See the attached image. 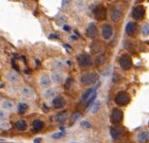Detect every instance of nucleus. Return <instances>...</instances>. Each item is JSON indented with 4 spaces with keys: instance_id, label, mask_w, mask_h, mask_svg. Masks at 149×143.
<instances>
[{
    "instance_id": "25",
    "label": "nucleus",
    "mask_w": 149,
    "mask_h": 143,
    "mask_svg": "<svg viewBox=\"0 0 149 143\" xmlns=\"http://www.w3.org/2000/svg\"><path fill=\"white\" fill-rule=\"evenodd\" d=\"M101 44L99 42H97V41H94L92 42L91 44V47H90V49H91V52L93 54H98L100 52V50H101Z\"/></svg>"
},
{
    "instance_id": "13",
    "label": "nucleus",
    "mask_w": 149,
    "mask_h": 143,
    "mask_svg": "<svg viewBox=\"0 0 149 143\" xmlns=\"http://www.w3.org/2000/svg\"><path fill=\"white\" fill-rule=\"evenodd\" d=\"M123 113L122 110L118 109V108L113 109V111L111 113V117H110L111 122L112 123H120L123 120Z\"/></svg>"
},
{
    "instance_id": "17",
    "label": "nucleus",
    "mask_w": 149,
    "mask_h": 143,
    "mask_svg": "<svg viewBox=\"0 0 149 143\" xmlns=\"http://www.w3.org/2000/svg\"><path fill=\"white\" fill-rule=\"evenodd\" d=\"M110 135L113 139L117 140V139H120L123 137V130L121 127L119 126H112L110 128Z\"/></svg>"
},
{
    "instance_id": "18",
    "label": "nucleus",
    "mask_w": 149,
    "mask_h": 143,
    "mask_svg": "<svg viewBox=\"0 0 149 143\" xmlns=\"http://www.w3.org/2000/svg\"><path fill=\"white\" fill-rule=\"evenodd\" d=\"M95 91H96V89L94 88V87H90V88H88L86 90H85V92L82 94V97H81L82 101L83 102H88L89 99L96 93Z\"/></svg>"
},
{
    "instance_id": "12",
    "label": "nucleus",
    "mask_w": 149,
    "mask_h": 143,
    "mask_svg": "<svg viewBox=\"0 0 149 143\" xmlns=\"http://www.w3.org/2000/svg\"><path fill=\"white\" fill-rule=\"evenodd\" d=\"M101 33L104 39L105 40L110 39L112 37V35H113V28H112V26L109 24H104L102 27Z\"/></svg>"
},
{
    "instance_id": "2",
    "label": "nucleus",
    "mask_w": 149,
    "mask_h": 143,
    "mask_svg": "<svg viewBox=\"0 0 149 143\" xmlns=\"http://www.w3.org/2000/svg\"><path fill=\"white\" fill-rule=\"evenodd\" d=\"M98 80V75L95 72H86L81 77V83L85 85L94 84Z\"/></svg>"
},
{
    "instance_id": "23",
    "label": "nucleus",
    "mask_w": 149,
    "mask_h": 143,
    "mask_svg": "<svg viewBox=\"0 0 149 143\" xmlns=\"http://www.w3.org/2000/svg\"><path fill=\"white\" fill-rule=\"evenodd\" d=\"M29 109V105L26 103V102H19L16 106V110L19 114H24L28 111Z\"/></svg>"
},
{
    "instance_id": "24",
    "label": "nucleus",
    "mask_w": 149,
    "mask_h": 143,
    "mask_svg": "<svg viewBox=\"0 0 149 143\" xmlns=\"http://www.w3.org/2000/svg\"><path fill=\"white\" fill-rule=\"evenodd\" d=\"M15 127L19 131H25L27 129V122L25 119H18L15 122Z\"/></svg>"
},
{
    "instance_id": "26",
    "label": "nucleus",
    "mask_w": 149,
    "mask_h": 143,
    "mask_svg": "<svg viewBox=\"0 0 149 143\" xmlns=\"http://www.w3.org/2000/svg\"><path fill=\"white\" fill-rule=\"evenodd\" d=\"M32 128L35 131H40L44 128V122L40 119H35L33 122H32Z\"/></svg>"
},
{
    "instance_id": "1",
    "label": "nucleus",
    "mask_w": 149,
    "mask_h": 143,
    "mask_svg": "<svg viewBox=\"0 0 149 143\" xmlns=\"http://www.w3.org/2000/svg\"><path fill=\"white\" fill-rule=\"evenodd\" d=\"M4 79L7 83H12V84H16L21 82V77L16 71L13 70H8L5 72L4 74Z\"/></svg>"
},
{
    "instance_id": "6",
    "label": "nucleus",
    "mask_w": 149,
    "mask_h": 143,
    "mask_svg": "<svg viewBox=\"0 0 149 143\" xmlns=\"http://www.w3.org/2000/svg\"><path fill=\"white\" fill-rule=\"evenodd\" d=\"M93 14H94V17H95L97 20H99V21L104 20L107 15V8L103 5L97 6L95 7V9L93 10Z\"/></svg>"
},
{
    "instance_id": "29",
    "label": "nucleus",
    "mask_w": 149,
    "mask_h": 143,
    "mask_svg": "<svg viewBox=\"0 0 149 143\" xmlns=\"http://www.w3.org/2000/svg\"><path fill=\"white\" fill-rule=\"evenodd\" d=\"M9 117H10V115H9L8 112H6L3 109L0 108V121H2V120L9 119Z\"/></svg>"
},
{
    "instance_id": "33",
    "label": "nucleus",
    "mask_w": 149,
    "mask_h": 143,
    "mask_svg": "<svg viewBox=\"0 0 149 143\" xmlns=\"http://www.w3.org/2000/svg\"><path fill=\"white\" fill-rule=\"evenodd\" d=\"M80 117V113L77 112V113H74L73 114V116H72V119H71V123H74V121L76 119H77L78 118Z\"/></svg>"
},
{
    "instance_id": "5",
    "label": "nucleus",
    "mask_w": 149,
    "mask_h": 143,
    "mask_svg": "<svg viewBox=\"0 0 149 143\" xmlns=\"http://www.w3.org/2000/svg\"><path fill=\"white\" fill-rule=\"evenodd\" d=\"M130 101V97L125 91H120V92L115 96V102L118 105H126Z\"/></svg>"
},
{
    "instance_id": "7",
    "label": "nucleus",
    "mask_w": 149,
    "mask_h": 143,
    "mask_svg": "<svg viewBox=\"0 0 149 143\" xmlns=\"http://www.w3.org/2000/svg\"><path fill=\"white\" fill-rule=\"evenodd\" d=\"M20 94L21 96L28 100H34L35 99V92L33 88H31L29 85H22L20 87Z\"/></svg>"
},
{
    "instance_id": "32",
    "label": "nucleus",
    "mask_w": 149,
    "mask_h": 143,
    "mask_svg": "<svg viewBox=\"0 0 149 143\" xmlns=\"http://www.w3.org/2000/svg\"><path fill=\"white\" fill-rule=\"evenodd\" d=\"M64 137V133H55L52 135V138L53 139H60Z\"/></svg>"
},
{
    "instance_id": "14",
    "label": "nucleus",
    "mask_w": 149,
    "mask_h": 143,
    "mask_svg": "<svg viewBox=\"0 0 149 143\" xmlns=\"http://www.w3.org/2000/svg\"><path fill=\"white\" fill-rule=\"evenodd\" d=\"M50 79H52V82L54 84H61L64 83L65 77L64 74L61 71H53L50 75Z\"/></svg>"
},
{
    "instance_id": "4",
    "label": "nucleus",
    "mask_w": 149,
    "mask_h": 143,
    "mask_svg": "<svg viewBox=\"0 0 149 143\" xmlns=\"http://www.w3.org/2000/svg\"><path fill=\"white\" fill-rule=\"evenodd\" d=\"M78 64L82 67H89L92 65V59L91 56L88 53H81L77 58Z\"/></svg>"
},
{
    "instance_id": "35",
    "label": "nucleus",
    "mask_w": 149,
    "mask_h": 143,
    "mask_svg": "<svg viewBox=\"0 0 149 143\" xmlns=\"http://www.w3.org/2000/svg\"><path fill=\"white\" fill-rule=\"evenodd\" d=\"M99 106H100V103H99V102H96V103L93 105L92 112H96V111H97V109L99 108Z\"/></svg>"
},
{
    "instance_id": "15",
    "label": "nucleus",
    "mask_w": 149,
    "mask_h": 143,
    "mask_svg": "<svg viewBox=\"0 0 149 143\" xmlns=\"http://www.w3.org/2000/svg\"><path fill=\"white\" fill-rule=\"evenodd\" d=\"M66 103H67L66 100H65V98L62 96H56L52 101V106L56 109H61V108L65 107Z\"/></svg>"
},
{
    "instance_id": "8",
    "label": "nucleus",
    "mask_w": 149,
    "mask_h": 143,
    "mask_svg": "<svg viewBox=\"0 0 149 143\" xmlns=\"http://www.w3.org/2000/svg\"><path fill=\"white\" fill-rule=\"evenodd\" d=\"M0 108L3 109L6 112L10 113V112L15 111L16 105L12 100H9V99H4V100H2L1 102H0Z\"/></svg>"
},
{
    "instance_id": "30",
    "label": "nucleus",
    "mask_w": 149,
    "mask_h": 143,
    "mask_svg": "<svg viewBox=\"0 0 149 143\" xmlns=\"http://www.w3.org/2000/svg\"><path fill=\"white\" fill-rule=\"evenodd\" d=\"M105 59H107L105 55H104V54H101L100 56H98V57L96 58V60H95L96 65H103V64L104 63V62H105Z\"/></svg>"
},
{
    "instance_id": "19",
    "label": "nucleus",
    "mask_w": 149,
    "mask_h": 143,
    "mask_svg": "<svg viewBox=\"0 0 149 143\" xmlns=\"http://www.w3.org/2000/svg\"><path fill=\"white\" fill-rule=\"evenodd\" d=\"M56 93H57V90L55 88L49 87V88L44 90L43 97H44L45 100H53V99L56 97Z\"/></svg>"
},
{
    "instance_id": "21",
    "label": "nucleus",
    "mask_w": 149,
    "mask_h": 143,
    "mask_svg": "<svg viewBox=\"0 0 149 143\" xmlns=\"http://www.w3.org/2000/svg\"><path fill=\"white\" fill-rule=\"evenodd\" d=\"M149 140V132L141 131L137 135V141L139 143H146Z\"/></svg>"
},
{
    "instance_id": "11",
    "label": "nucleus",
    "mask_w": 149,
    "mask_h": 143,
    "mask_svg": "<svg viewBox=\"0 0 149 143\" xmlns=\"http://www.w3.org/2000/svg\"><path fill=\"white\" fill-rule=\"evenodd\" d=\"M144 13H145V9L143 6L141 5L136 6L132 10V17L136 20H141L144 17Z\"/></svg>"
},
{
    "instance_id": "10",
    "label": "nucleus",
    "mask_w": 149,
    "mask_h": 143,
    "mask_svg": "<svg viewBox=\"0 0 149 143\" xmlns=\"http://www.w3.org/2000/svg\"><path fill=\"white\" fill-rule=\"evenodd\" d=\"M122 16H123V10L121 8H119V7H113L110 10V18L115 23L120 22V20L122 19Z\"/></svg>"
},
{
    "instance_id": "20",
    "label": "nucleus",
    "mask_w": 149,
    "mask_h": 143,
    "mask_svg": "<svg viewBox=\"0 0 149 143\" xmlns=\"http://www.w3.org/2000/svg\"><path fill=\"white\" fill-rule=\"evenodd\" d=\"M137 31V24L135 22H129L125 27V32L127 35L133 36Z\"/></svg>"
},
{
    "instance_id": "3",
    "label": "nucleus",
    "mask_w": 149,
    "mask_h": 143,
    "mask_svg": "<svg viewBox=\"0 0 149 143\" xmlns=\"http://www.w3.org/2000/svg\"><path fill=\"white\" fill-rule=\"evenodd\" d=\"M38 83L41 88L44 89H48L49 87H52V79H50V76L48 73H42L41 75H39L38 77Z\"/></svg>"
},
{
    "instance_id": "37",
    "label": "nucleus",
    "mask_w": 149,
    "mask_h": 143,
    "mask_svg": "<svg viewBox=\"0 0 149 143\" xmlns=\"http://www.w3.org/2000/svg\"><path fill=\"white\" fill-rule=\"evenodd\" d=\"M3 100V99H2V96H1V95H0V102H1V101Z\"/></svg>"
},
{
    "instance_id": "36",
    "label": "nucleus",
    "mask_w": 149,
    "mask_h": 143,
    "mask_svg": "<svg viewBox=\"0 0 149 143\" xmlns=\"http://www.w3.org/2000/svg\"><path fill=\"white\" fill-rule=\"evenodd\" d=\"M64 28H65V30H66V31H68V30H70V27H68V26H65V27H64Z\"/></svg>"
},
{
    "instance_id": "16",
    "label": "nucleus",
    "mask_w": 149,
    "mask_h": 143,
    "mask_svg": "<svg viewBox=\"0 0 149 143\" xmlns=\"http://www.w3.org/2000/svg\"><path fill=\"white\" fill-rule=\"evenodd\" d=\"M86 33L89 38H95L98 34V28L96 27V25L94 23H90L88 26V28H86Z\"/></svg>"
},
{
    "instance_id": "31",
    "label": "nucleus",
    "mask_w": 149,
    "mask_h": 143,
    "mask_svg": "<svg viewBox=\"0 0 149 143\" xmlns=\"http://www.w3.org/2000/svg\"><path fill=\"white\" fill-rule=\"evenodd\" d=\"M141 33L143 36H149V24H144L141 28Z\"/></svg>"
},
{
    "instance_id": "34",
    "label": "nucleus",
    "mask_w": 149,
    "mask_h": 143,
    "mask_svg": "<svg viewBox=\"0 0 149 143\" xmlns=\"http://www.w3.org/2000/svg\"><path fill=\"white\" fill-rule=\"evenodd\" d=\"M82 126L85 127V128H90V127H91V125H90L89 122H88V121H83L82 122Z\"/></svg>"
},
{
    "instance_id": "9",
    "label": "nucleus",
    "mask_w": 149,
    "mask_h": 143,
    "mask_svg": "<svg viewBox=\"0 0 149 143\" xmlns=\"http://www.w3.org/2000/svg\"><path fill=\"white\" fill-rule=\"evenodd\" d=\"M119 63L123 70H128L132 65V59L129 55L125 54V55H123V56H121Z\"/></svg>"
},
{
    "instance_id": "28",
    "label": "nucleus",
    "mask_w": 149,
    "mask_h": 143,
    "mask_svg": "<svg viewBox=\"0 0 149 143\" xmlns=\"http://www.w3.org/2000/svg\"><path fill=\"white\" fill-rule=\"evenodd\" d=\"M63 65H64V62L63 61H61V60H54L52 62V67L54 69H60L61 67H63Z\"/></svg>"
},
{
    "instance_id": "22",
    "label": "nucleus",
    "mask_w": 149,
    "mask_h": 143,
    "mask_svg": "<svg viewBox=\"0 0 149 143\" xmlns=\"http://www.w3.org/2000/svg\"><path fill=\"white\" fill-rule=\"evenodd\" d=\"M68 118V113L67 111H62L60 113H58L57 115L54 117V119L55 121L58 123H61V122H65Z\"/></svg>"
},
{
    "instance_id": "27",
    "label": "nucleus",
    "mask_w": 149,
    "mask_h": 143,
    "mask_svg": "<svg viewBox=\"0 0 149 143\" xmlns=\"http://www.w3.org/2000/svg\"><path fill=\"white\" fill-rule=\"evenodd\" d=\"M10 128H12V124H10V122L9 121L8 119L0 121V130L7 131V130H10Z\"/></svg>"
}]
</instances>
